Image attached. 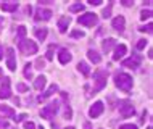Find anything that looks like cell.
<instances>
[{
    "mask_svg": "<svg viewBox=\"0 0 153 129\" xmlns=\"http://www.w3.org/2000/svg\"><path fill=\"white\" fill-rule=\"evenodd\" d=\"M114 84H116V87H119L121 90H124V92H129L132 89V78L127 73H119V74H116V78H114Z\"/></svg>",
    "mask_w": 153,
    "mask_h": 129,
    "instance_id": "6da1fadb",
    "label": "cell"
},
{
    "mask_svg": "<svg viewBox=\"0 0 153 129\" xmlns=\"http://www.w3.org/2000/svg\"><path fill=\"white\" fill-rule=\"evenodd\" d=\"M106 78H108V71L106 69H97L94 74V82H95V87H94V94L100 92L103 87L106 86Z\"/></svg>",
    "mask_w": 153,
    "mask_h": 129,
    "instance_id": "7a4b0ae2",
    "label": "cell"
},
{
    "mask_svg": "<svg viewBox=\"0 0 153 129\" xmlns=\"http://www.w3.org/2000/svg\"><path fill=\"white\" fill-rule=\"evenodd\" d=\"M19 50H21L24 55H34V53H37V44L34 40L23 39V40H19Z\"/></svg>",
    "mask_w": 153,
    "mask_h": 129,
    "instance_id": "3957f363",
    "label": "cell"
},
{
    "mask_svg": "<svg viewBox=\"0 0 153 129\" xmlns=\"http://www.w3.org/2000/svg\"><path fill=\"white\" fill-rule=\"evenodd\" d=\"M118 110H119V115L123 116V118H129V116H132L135 113V108H134V105L129 102V100H121L118 103Z\"/></svg>",
    "mask_w": 153,
    "mask_h": 129,
    "instance_id": "277c9868",
    "label": "cell"
},
{
    "mask_svg": "<svg viewBox=\"0 0 153 129\" xmlns=\"http://www.w3.org/2000/svg\"><path fill=\"white\" fill-rule=\"evenodd\" d=\"M77 23L82 24V26H87V28H92L97 24V15L95 13H84L77 18Z\"/></svg>",
    "mask_w": 153,
    "mask_h": 129,
    "instance_id": "5b68a950",
    "label": "cell"
},
{
    "mask_svg": "<svg viewBox=\"0 0 153 129\" xmlns=\"http://www.w3.org/2000/svg\"><path fill=\"white\" fill-rule=\"evenodd\" d=\"M56 111H58V102H52V103H48L45 108L40 110V116L45 118V119H50V118L55 116Z\"/></svg>",
    "mask_w": 153,
    "mask_h": 129,
    "instance_id": "8992f818",
    "label": "cell"
},
{
    "mask_svg": "<svg viewBox=\"0 0 153 129\" xmlns=\"http://www.w3.org/2000/svg\"><path fill=\"white\" fill-rule=\"evenodd\" d=\"M52 15H53L52 10L39 7V8H37V11H36V19H37V21H47V19L52 18Z\"/></svg>",
    "mask_w": 153,
    "mask_h": 129,
    "instance_id": "52a82bcc",
    "label": "cell"
},
{
    "mask_svg": "<svg viewBox=\"0 0 153 129\" xmlns=\"http://www.w3.org/2000/svg\"><path fill=\"white\" fill-rule=\"evenodd\" d=\"M140 61H142V57H140L139 53H135V55H132L131 58L124 60V61H123V66H126V68H132V69H135L137 66H140Z\"/></svg>",
    "mask_w": 153,
    "mask_h": 129,
    "instance_id": "ba28073f",
    "label": "cell"
},
{
    "mask_svg": "<svg viewBox=\"0 0 153 129\" xmlns=\"http://www.w3.org/2000/svg\"><path fill=\"white\" fill-rule=\"evenodd\" d=\"M103 110H105V105H103V102H95L94 105L90 107V110H89L90 118H98V116L103 113Z\"/></svg>",
    "mask_w": 153,
    "mask_h": 129,
    "instance_id": "9c48e42d",
    "label": "cell"
},
{
    "mask_svg": "<svg viewBox=\"0 0 153 129\" xmlns=\"http://www.w3.org/2000/svg\"><path fill=\"white\" fill-rule=\"evenodd\" d=\"M11 90H10V78H3L2 87H0V98H10Z\"/></svg>",
    "mask_w": 153,
    "mask_h": 129,
    "instance_id": "30bf717a",
    "label": "cell"
},
{
    "mask_svg": "<svg viewBox=\"0 0 153 129\" xmlns=\"http://www.w3.org/2000/svg\"><path fill=\"white\" fill-rule=\"evenodd\" d=\"M7 66L10 71H16V58H15V50L13 48H7Z\"/></svg>",
    "mask_w": 153,
    "mask_h": 129,
    "instance_id": "8fae6325",
    "label": "cell"
},
{
    "mask_svg": "<svg viewBox=\"0 0 153 129\" xmlns=\"http://www.w3.org/2000/svg\"><path fill=\"white\" fill-rule=\"evenodd\" d=\"M69 23H71V19H69V16H61V18L58 19V31L61 32V34H65L66 31H68V26Z\"/></svg>",
    "mask_w": 153,
    "mask_h": 129,
    "instance_id": "7c38bea8",
    "label": "cell"
},
{
    "mask_svg": "<svg viewBox=\"0 0 153 129\" xmlns=\"http://www.w3.org/2000/svg\"><path fill=\"white\" fill-rule=\"evenodd\" d=\"M71 53H69L68 50H66V48H61L60 50V53H58V61L61 65H68L69 61H71Z\"/></svg>",
    "mask_w": 153,
    "mask_h": 129,
    "instance_id": "4fadbf2b",
    "label": "cell"
},
{
    "mask_svg": "<svg viewBox=\"0 0 153 129\" xmlns=\"http://www.w3.org/2000/svg\"><path fill=\"white\" fill-rule=\"evenodd\" d=\"M111 24H113V28L116 29L118 32H123L124 31V26H126V19H124V16H116Z\"/></svg>",
    "mask_w": 153,
    "mask_h": 129,
    "instance_id": "5bb4252c",
    "label": "cell"
},
{
    "mask_svg": "<svg viewBox=\"0 0 153 129\" xmlns=\"http://www.w3.org/2000/svg\"><path fill=\"white\" fill-rule=\"evenodd\" d=\"M126 52H127V47L124 44L116 45V47H114V52H113V60H119V58H123Z\"/></svg>",
    "mask_w": 153,
    "mask_h": 129,
    "instance_id": "9a60e30c",
    "label": "cell"
},
{
    "mask_svg": "<svg viewBox=\"0 0 153 129\" xmlns=\"http://www.w3.org/2000/svg\"><path fill=\"white\" fill-rule=\"evenodd\" d=\"M87 57H89V60L92 61V63H100V61H102L100 53H98L97 50H94V48H89V50H87Z\"/></svg>",
    "mask_w": 153,
    "mask_h": 129,
    "instance_id": "2e32d148",
    "label": "cell"
},
{
    "mask_svg": "<svg viewBox=\"0 0 153 129\" xmlns=\"http://www.w3.org/2000/svg\"><path fill=\"white\" fill-rule=\"evenodd\" d=\"M45 84H47V78H45V76H37L36 81H34V89L42 90L45 87Z\"/></svg>",
    "mask_w": 153,
    "mask_h": 129,
    "instance_id": "e0dca14e",
    "label": "cell"
},
{
    "mask_svg": "<svg viewBox=\"0 0 153 129\" xmlns=\"http://www.w3.org/2000/svg\"><path fill=\"white\" fill-rule=\"evenodd\" d=\"M114 47H116V40L111 39V37H110V39H105V40H103V44H102V48L105 52H110L111 48H114Z\"/></svg>",
    "mask_w": 153,
    "mask_h": 129,
    "instance_id": "ac0fdd59",
    "label": "cell"
},
{
    "mask_svg": "<svg viewBox=\"0 0 153 129\" xmlns=\"http://www.w3.org/2000/svg\"><path fill=\"white\" fill-rule=\"evenodd\" d=\"M55 92H58V86H56V84H52V86L48 87V89L45 90V92H44V94L39 97V100H42V98H48L50 95H53Z\"/></svg>",
    "mask_w": 153,
    "mask_h": 129,
    "instance_id": "d6986e66",
    "label": "cell"
},
{
    "mask_svg": "<svg viewBox=\"0 0 153 129\" xmlns=\"http://www.w3.org/2000/svg\"><path fill=\"white\" fill-rule=\"evenodd\" d=\"M77 69H79L84 76H89V74H90V66H89V63H85V61H79Z\"/></svg>",
    "mask_w": 153,
    "mask_h": 129,
    "instance_id": "ffe728a7",
    "label": "cell"
},
{
    "mask_svg": "<svg viewBox=\"0 0 153 129\" xmlns=\"http://www.w3.org/2000/svg\"><path fill=\"white\" fill-rule=\"evenodd\" d=\"M0 111H2L5 116H8V118H15V110L13 108H10V107H7V105H0Z\"/></svg>",
    "mask_w": 153,
    "mask_h": 129,
    "instance_id": "44dd1931",
    "label": "cell"
},
{
    "mask_svg": "<svg viewBox=\"0 0 153 129\" xmlns=\"http://www.w3.org/2000/svg\"><path fill=\"white\" fill-rule=\"evenodd\" d=\"M0 8H2L3 11H16V10H18V3H16V2L2 3V5H0Z\"/></svg>",
    "mask_w": 153,
    "mask_h": 129,
    "instance_id": "7402d4cb",
    "label": "cell"
},
{
    "mask_svg": "<svg viewBox=\"0 0 153 129\" xmlns=\"http://www.w3.org/2000/svg\"><path fill=\"white\" fill-rule=\"evenodd\" d=\"M34 34H36V37H37V39H39V40H45V37H47V29H45V28H42V29H36V31H34Z\"/></svg>",
    "mask_w": 153,
    "mask_h": 129,
    "instance_id": "603a6c76",
    "label": "cell"
},
{
    "mask_svg": "<svg viewBox=\"0 0 153 129\" xmlns=\"http://www.w3.org/2000/svg\"><path fill=\"white\" fill-rule=\"evenodd\" d=\"M26 26H18V34H16V39H19V40H23L24 39V36H26Z\"/></svg>",
    "mask_w": 153,
    "mask_h": 129,
    "instance_id": "cb8c5ba5",
    "label": "cell"
},
{
    "mask_svg": "<svg viewBox=\"0 0 153 129\" xmlns=\"http://www.w3.org/2000/svg\"><path fill=\"white\" fill-rule=\"evenodd\" d=\"M84 10V5L79 2V3H73L71 7H69V11H82Z\"/></svg>",
    "mask_w": 153,
    "mask_h": 129,
    "instance_id": "d4e9b609",
    "label": "cell"
},
{
    "mask_svg": "<svg viewBox=\"0 0 153 129\" xmlns=\"http://www.w3.org/2000/svg\"><path fill=\"white\" fill-rule=\"evenodd\" d=\"M150 16H152V10H142V13H140V19L145 21V19H148Z\"/></svg>",
    "mask_w": 153,
    "mask_h": 129,
    "instance_id": "484cf974",
    "label": "cell"
},
{
    "mask_svg": "<svg viewBox=\"0 0 153 129\" xmlns=\"http://www.w3.org/2000/svg\"><path fill=\"white\" fill-rule=\"evenodd\" d=\"M31 63H27L26 65V68H24V76H26V78H31L32 76V68H31Z\"/></svg>",
    "mask_w": 153,
    "mask_h": 129,
    "instance_id": "4316f807",
    "label": "cell"
},
{
    "mask_svg": "<svg viewBox=\"0 0 153 129\" xmlns=\"http://www.w3.org/2000/svg\"><path fill=\"white\" fill-rule=\"evenodd\" d=\"M102 16H103V18H110V16H111V5H108V7H106L105 8V10H103V13H102Z\"/></svg>",
    "mask_w": 153,
    "mask_h": 129,
    "instance_id": "83f0119b",
    "label": "cell"
},
{
    "mask_svg": "<svg viewBox=\"0 0 153 129\" xmlns=\"http://www.w3.org/2000/svg\"><path fill=\"white\" fill-rule=\"evenodd\" d=\"M44 66H45V61L42 60V58H37V60H36V68L37 69H42Z\"/></svg>",
    "mask_w": 153,
    "mask_h": 129,
    "instance_id": "f1b7e54d",
    "label": "cell"
},
{
    "mask_svg": "<svg viewBox=\"0 0 153 129\" xmlns=\"http://www.w3.org/2000/svg\"><path fill=\"white\" fill-rule=\"evenodd\" d=\"M84 36H85L84 32L77 31V29H76V31H71V37H79V39H81V37H84Z\"/></svg>",
    "mask_w": 153,
    "mask_h": 129,
    "instance_id": "f546056e",
    "label": "cell"
},
{
    "mask_svg": "<svg viewBox=\"0 0 153 129\" xmlns=\"http://www.w3.org/2000/svg\"><path fill=\"white\" fill-rule=\"evenodd\" d=\"M16 89H18L19 92H26V90L29 89V87H27L26 84H21V82H19V84H16Z\"/></svg>",
    "mask_w": 153,
    "mask_h": 129,
    "instance_id": "4dcf8cb0",
    "label": "cell"
},
{
    "mask_svg": "<svg viewBox=\"0 0 153 129\" xmlns=\"http://www.w3.org/2000/svg\"><path fill=\"white\" fill-rule=\"evenodd\" d=\"M145 45H147V40L145 39H140L137 42V48H139V50H142V48H145Z\"/></svg>",
    "mask_w": 153,
    "mask_h": 129,
    "instance_id": "1f68e13d",
    "label": "cell"
},
{
    "mask_svg": "<svg viewBox=\"0 0 153 129\" xmlns=\"http://www.w3.org/2000/svg\"><path fill=\"white\" fill-rule=\"evenodd\" d=\"M53 47H55V45H50V47H48V52H47V60H52L53 58Z\"/></svg>",
    "mask_w": 153,
    "mask_h": 129,
    "instance_id": "d6a6232c",
    "label": "cell"
},
{
    "mask_svg": "<svg viewBox=\"0 0 153 129\" xmlns=\"http://www.w3.org/2000/svg\"><path fill=\"white\" fill-rule=\"evenodd\" d=\"M65 116H66L68 119H71V116H73V110H71L69 107H66V110H65Z\"/></svg>",
    "mask_w": 153,
    "mask_h": 129,
    "instance_id": "836d02e7",
    "label": "cell"
},
{
    "mask_svg": "<svg viewBox=\"0 0 153 129\" xmlns=\"http://www.w3.org/2000/svg\"><path fill=\"white\" fill-rule=\"evenodd\" d=\"M24 129H36V124L32 121H26L24 123Z\"/></svg>",
    "mask_w": 153,
    "mask_h": 129,
    "instance_id": "e575fe53",
    "label": "cell"
},
{
    "mask_svg": "<svg viewBox=\"0 0 153 129\" xmlns=\"http://www.w3.org/2000/svg\"><path fill=\"white\" fill-rule=\"evenodd\" d=\"M152 28H153V26H152V24H148V26H143V28H139V31H140V32H145V31H147V32H152Z\"/></svg>",
    "mask_w": 153,
    "mask_h": 129,
    "instance_id": "d590c367",
    "label": "cell"
},
{
    "mask_svg": "<svg viewBox=\"0 0 153 129\" xmlns=\"http://www.w3.org/2000/svg\"><path fill=\"white\" fill-rule=\"evenodd\" d=\"M0 129H8V121H5L3 118H0Z\"/></svg>",
    "mask_w": 153,
    "mask_h": 129,
    "instance_id": "8d00e7d4",
    "label": "cell"
},
{
    "mask_svg": "<svg viewBox=\"0 0 153 129\" xmlns=\"http://www.w3.org/2000/svg\"><path fill=\"white\" fill-rule=\"evenodd\" d=\"M119 129H137L135 124H123V126H119Z\"/></svg>",
    "mask_w": 153,
    "mask_h": 129,
    "instance_id": "74e56055",
    "label": "cell"
},
{
    "mask_svg": "<svg viewBox=\"0 0 153 129\" xmlns=\"http://www.w3.org/2000/svg\"><path fill=\"white\" fill-rule=\"evenodd\" d=\"M24 118H26V115L23 113V115H19V116H15V118H13V121H15V123H21Z\"/></svg>",
    "mask_w": 153,
    "mask_h": 129,
    "instance_id": "f35d334b",
    "label": "cell"
},
{
    "mask_svg": "<svg viewBox=\"0 0 153 129\" xmlns=\"http://www.w3.org/2000/svg\"><path fill=\"white\" fill-rule=\"evenodd\" d=\"M102 2H103V0H89L90 5H95V7H97V5H102Z\"/></svg>",
    "mask_w": 153,
    "mask_h": 129,
    "instance_id": "ab89813d",
    "label": "cell"
},
{
    "mask_svg": "<svg viewBox=\"0 0 153 129\" xmlns=\"http://www.w3.org/2000/svg\"><path fill=\"white\" fill-rule=\"evenodd\" d=\"M123 5H124V7H131L132 3L129 2V0H123Z\"/></svg>",
    "mask_w": 153,
    "mask_h": 129,
    "instance_id": "60d3db41",
    "label": "cell"
},
{
    "mask_svg": "<svg viewBox=\"0 0 153 129\" xmlns=\"http://www.w3.org/2000/svg\"><path fill=\"white\" fill-rule=\"evenodd\" d=\"M84 129H92V126H90V123H84Z\"/></svg>",
    "mask_w": 153,
    "mask_h": 129,
    "instance_id": "b9f144b4",
    "label": "cell"
},
{
    "mask_svg": "<svg viewBox=\"0 0 153 129\" xmlns=\"http://www.w3.org/2000/svg\"><path fill=\"white\" fill-rule=\"evenodd\" d=\"M61 97H63V100H66V98H68V95H66V92H61Z\"/></svg>",
    "mask_w": 153,
    "mask_h": 129,
    "instance_id": "7bdbcfd3",
    "label": "cell"
},
{
    "mask_svg": "<svg viewBox=\"0 0 153 129\" xmlns=\"http://www.w3.org/2000/svg\"><path fill=\"white\" fill-rule=\"evenodd\" d=\"M0 58H3V53H2V47H0Z\"/></svg>",
    "mask_w": 153,
    "mask_h": 129,
    "instance_id": "ee69618b",
    "label": "cell"
},
{
    "mask_svg": "<svg viewBox=\"0 0 153 129\" xmlns=\"http://www.w3.org/2000/svg\"><path fill=\"white\" fill-rule=\"evenodd\" d=\"M65 129H76V128H73V126H69V128H65Z\"/></svg>",
    "mask_w": 153,
    "mask_h": 129,
    "instance_id": "f6af8a7d",
    "label": "cell"
},
{
    "mask_svg": "<svg viewBox=\"0 0 153 129\" xmlns=\"http://www.w3.org/2000/svg\"><path fill=\"white\" fill-rule=\"evenodd\" d=\"M39 129H44V128H42V126H40V128H39Z\"/></svg>",
    "mask_w": 153,
    "mask_h": 129,
    "instance_id": "bcb514c9",
    "label": "cell"
},
{
    "mask_svg": "<svg viewBox=\"0 0 153 129\" xmlns=\"http://www.w3.org/2000/svg\"><path fill=\"white\" fill-rule=\"evenodd\" d=\"M0 74H2V69H0Z\"/></svg>",
    "mask_w": 153,
    "mask_h": 129,
    "instance_id": "7dc6e473",
    "label": "cell"
}]
</instances>
